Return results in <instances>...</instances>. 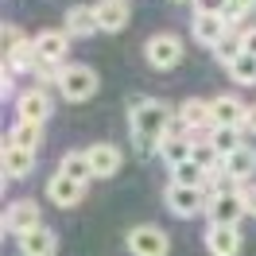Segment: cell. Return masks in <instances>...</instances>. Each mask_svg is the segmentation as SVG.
Segmentation results:
<instances>
[{
  "instance_id": "obj_4",
  "label": "cell",
  "mask_w": 256,
  "mask_h": 256,
  "mask_svg": "<svg viewBox=\"0 0 256 256\" xmlns=\"http://www.w3.org/2000/svg\"><path fill=\"white\" fill-rule=\"evenodd\" d=\"M58 94L66 97V101H90V97L97 94V74L90 70V66H82V62H70L62 66V78H58Z\"/></svg>"
},
{
  "instance_id": "obj_15",
  "label": "cell",
  "mask_w": 256,
  "mask_h": 256,
  "mask_svg": "<svg viewBox=\"0 0 256 256\" xmlns=\"http://www.w3.org/2000/svg\"><path fill=\"white\" fill-rule=\"evenodd\" d=\"M206 248H210V256H237L240 252L237 225H210L206 229Z\"/></svg>"
},
{
  "instance_id": "obj_2",
  "label": "cell",
  "mask_w": 256,
  "mask_h": 256,
  "mask_svg": "<svg viewBox=\"0 0 256 256\" xmlns=\"http://www.w3.org/2000/svg\"><path fill=\"white\" fill-rule=\"evenodd\" d=\"M163 202H167V210H171L175 218H198V214H206V206H210V186L171 182V186L163 190Z\"/></svg>"
},
{
  "instance_id": "obj_25",
  "label": "cell",
  "mask_w": 256,
  "mask_h": 256,
  "mask_svg": "<svg viewBox=\"0 0 256 256\" xmlns=\"http://www.w3.org/2000/svg\"><path fill=\"white\" fill-rule=\"evenodd\" d=\"M58 171L70 175V178H78V182H86V178H94V163H90L86 152H66L62 163H58Z\"/></svg>"
},
{
  "instance_id": "obj_23",
  "label": "cell",
  "mask_w": 256,
  "mask_h": 256,
  "mask_svg": "<svg viewBox=\"0 0 256 256\" xmlns=\"http://www.w3.org/2000/svg\"><path fill=\"white\" fill-rule=\"evenodd\" d=\"M210 50H214V58H218L222 66H229L233 58H237V54H244V39H240V28H229V32L218 39V47H210Z\"/></svg>"
},
{
  "instance_id": "obj_5",
  "label": "cell",
  "mask_w": 256,
  "mask_h": 256,
  "mask_svg": "<svg viewBox=\"0 0 256 256\" xmlns=\"http://www.w3.org/2000/svg\"><path fill=\"white\" fill-rule=\"evenodd\" d=\"M248 214L240 190H225V194H210V206H206V218L210 225H237L240 218Z\"/></svg>"
},
{
  "instance_id": "obj_32",
  "label": "cell",
  "mask_w": 256,
  "mask_h": 256,
  "mask_svg": "<svg viewBox=\"0 0 256 256\" xmlns=\"http://www.w3.org/2000/svg\"><path fill=\"white\" fill-rule=\"evenodd\" d=\"M240 39H244V50L256 54V24H252V28H240Z\"/></svg>"
},
{
  "instance_id": "obj_6",
  "label": "cell",
  "mask_w": 256,
  "mask_h": 256,
  "mask_svg": "<svg viewBox=\"0 0 256 256\" xmlns=\"http://www.w3.org/2000/svg\"><path fill=\"white\" fill-rule=\"evenodd\" d=\"M35 225H43V214H39V206H35L32 198L8 202V210H4V233H8V237H24Z\"/></svg>"
},
{
  "instance_id": "obj_13",
  "label": "cell",
  "mask_w": 256,
  "mask_h": 256,
  "mask_svg": "<svg viewBox=\"0 0 256 256\" xmlns=\"http://www.w3.org/2000/svg\"><path fill=\"white\" fill-rule=\"evenodd\" d=\"M97 24L101 32H124L128 20H132V4L128 0H97Z\"/></svg>"
},
{
  "instance_id": "obj_12",
  "label": "cell",
  "mask_w": 256,
  "mask_h": 256,
  "mask_svg": "<svg viewBox=\"0 0 256 256\" xmlns=\"http://www.w3.org/2000/svg\"><path fill=\"white\" fill-rule=\"evenodd\" d=\"M54 248H58V233L47 225H35L20 237V256H54Z\"/></svg>"
},
{
  "instance_id": "obj_8",
  "label": "cell",
  "mask_w": 256,
  "mask_h": 256,
  "mask_svg": "<svg viewBox=\"0 0 256 256\" xmlns=\"http://www.w3.org/2000/svg\"><path fill=\"white\" fill-rule=\"evenodd\" d=\"M50 109H54V101H50V94L43 90V86H32V90H24V94L16 97V116L20 120L43 124V120L50 116Z\"/></svg>"
},
{
  "instance_id": "obj_27",
  "label": "cell",
  "mask_w": 256,
  "mask_h": 256,
  "mask_svg": "<svg viewBox=\"0 0 256 256\" xmlns=\"http://www.w3.org/2000/svg\"><path fill=\"white\" fill-rule=\"evenodd\" d=\"M24 43H28V35L20 32L16 24H4V50H0V54H4V58H12V54L24 47Z\"/></svg>"
},
{
  "instance_id": "obj_34",
  "label": "cell",
  "mask_w": 256,
  "mask_h": 256,
  "mask_svg": "<svg viewBox=\"0 0 256 256\" xmlns=\"http://www.w3.org/2000/svg\"><path fill=\"white\" fill-rule=\"evenodd\" d=\"M178 4H182V0H178Z\"/></svg>"
},
{
  "instance_id": "obj_21",
  "label": "cell",
  "mask_w": 256,
  "mask_h": 256,
  "mask_svg": "<svg viewBox=\"0 0 256 256\" xmlns=\"http://www.w3.org/2000/svg\"><path fill=\"white\" fill-rule=\"evenodd\" d=\"M160 156H163L167 167H175V163H182V160L194 156V140L190 136H163L160 140Z\"/></svg>"
},
{
  "instance_id": "obj_28",
  "label": "cell",
  "mask_w": 256,
  "mask_h": 256,
  "mask_svg": "<svg viewBox=\"0 0 256 256\" xmlns=\"http://www.w3.org/2000/svg\"><path fill=\"white\" fill-rule=\"evenodd\" d=\"M252 12H256V0H229V8H225V20L237 28L240 20H248Z\"/></svg>"
},
{
  "instance_id": "obj_11",
  "label": "cell",
  "mask_w": 256,
  "mask_h": 256,
  "mask_svg": "<svg viewBox=\"0 0 256 256\" xmlns=\"http://www.w3.org/2000/svg\"><path fill=\"white\" fill-rule=\"evenodd\" d=\"M82 194H86V182L62 175V171H54V175H50V182H47V198L54 202V206H62V210H66V206H78Z\"/></svg>"
},
{
  "instance_id": "obj_24",
  "label": "cell",
  "mask_w": 256,
  "mask_h": 256,
  "mask_svg": "<svg viewBox=\"0 0 256 256\" xmlns=\"http://www.w3.org/2000/svg\"><path fill=\"white\" fill-rule=\"evenodd\" d=\"M8 140L20 144V148H28V152H35V148L43 144V124H35V120H16L12 132H8Z\"/></svg>"
},
{
  "instance_id": "obj_17",
  "label": "cell",
  "mask_w": 256,
  "mask_h": 256,
  "mask_svg": "<svg viewBox=\"0 0 256 256\" xmlns=\"http://www.w3.org/2000/svg\"><path fill=\"white\" fill-rule=\"evenodd\" d=\"M222 171L225 175H233L237 182H248V178L256 175V148L252 144H240L237 152H229L222 160Z\"/></svg>"
},
{
  "instance_id": "obj_19",
  "label": "cell",
  "mask_w": 256,
  "mask_h": 256,
  "mask_svg": "<svg viewBox=\"0 0 256 256\" xmlns=\"http://www.w3.org/2000/svg\"><path fill=\"white\" fill-rule=\"evenodd\" d=\"M229 28H233V24L225 16H194L190 35H194V43H202V47H218V39H222Z\"/></svg>"
},
{
  "instance_id": "obj_14",
  "label": "cell",
  "mask_w": 256,
  "mask_h": 256,
  "mask_svg": "<svg viewBox=\"0 0 256 256\" xmlns=\"http://www.w3.org/2000/svg\"><path fill=\"white\" fill-rule=\"evenodd\" d=\"M90 163H94V178H112L116 171H120V163H124V156H120V148L116 144H90Z\"/></svg>"
},
{
  "instance_id": "obj_30",
  "label": "cell",
  "mask_w": 256,
  "mask_h": 256,
  "mask_svg": "<svg viewBox=\"0 0 256 256\" xmlns=\"http://www.w3.org/2000/svg\"><path fill=\"white\" fill-rule=\"evenodd\" d=\"M0 94L4 97H16V66L4 58V74H0Z\"/></svg>"
},
{
  "instance_id": "obj_26",
  "label": "cell",
  "mask_w": 256,
  "mask_h": 256,
  "mask_svg": "<svg viewBox=\"0 0 256 256\" xmlns=\"http://www.w3.org/2000/svg\"><path fill=\"white\" fill-rule=\"evenodd\" d=\"M225 70H229V78L240 82V86H256V54H248V50H244V54H237V58L225 66Z\"/></svg>"
},
{
  "instance_id": "obj_22",
  "label": "cell",
  "mask_w": 256,
  "mask_h": 256,
  "mask_svg": "<svg viewBox=\"0 0 256 256\" xmlns=\"http://www.w3.org/2000/svg\"><path fill=\"white\" fill-rule=\"evenodd\" d=\"M240 136H244V128H237V124H214V132H210V144L218 148V152H222V160H225L229 152H237V148L244 144Z\"/></svg>"
},
{
  "instance_id": "obj_16",
  "label": "cell",
  "mask_w": 256,
  "mask_h": 256,
  "mask_svg": "<svg viewBox=\"0 0 256 256\" xmlns=\"http://www.w3.org/2000/svg\"><path fill=\"white\" fill-rule=\"evenodd\" d=\"M35 50H39V58H47V62H58L66 66V54H70V35L66 32H39L35 35Z\"/></svg>"
},
{
  "instance_id": "obj_9",
  "label": "cell",
  "mask_w": 256,
  "mask_h": 256,
  "mask_svg": "<svg viewBox=\"0 0 256 256\" xmlns=\"http://www.w3.org/2000/svg\"><path fill=\"white\" fill-rule=\"evenodd\" d=\"M0 163H4V182H12V178H28V175L35 171V152H28V148H20V144H12V140L4 136Z\"/></svg>"
},
{
  "instance_id": "obj_18",
  "label": "cell",
  "mask_w": 256,
  "mask_h": 256,
  "mask_svg": "<svg viewBox=\"0 0 256 256\" xmlns=\"http://www.w3.org/2000/svg\"><path fill=\"white\" fill-rule=\"evenodd\" d=\"M210 112H214V124H237L244 128V112H248V105L240 101V97L233 94H222L210 101Z\"/></svg>"
},
{
  "instance_id": "obj_29",
  "label": "cell",
  "mask_w": 256,
  "mask_h": 256,
  "mask_svg": "<svg viewBox=\"0 0 256 256\" xmlns=\"http://www.w3.org/2000/svg\"><path fill=\"white\" fill-rule=\"evenodd\" d=\"M194 4V16H225L229 0H190Z\"/></svg>"
},
{
  "instance_id": "obj_7",
  "label": "cell",
  "mask_w": 256,
  "mask_h": 256,
  "mask_svg": "<svg viewBox=\"0 0 256 256\" xmlns=\"http://www.w3.org/2000/svg\"><path fill=\"white\" fill-rule=\"evenodd\" d=\"M167 233L160 225H136L128 233V252L132 256H167Z\"/></svg>"
},
{
  "instance_id": "obj_10",
  "label": "cell",
  "mask_w": 256,
  "mask_h": 256,
  "mask_svg": "<svg viewBox=\"0 0 256 256\" xmlns=\"http://www.w3.org/2000/svg\"><path fill=\"white\" fill-rule=\"evenodd\" d=\"M62 32L70 35V39H90L94 32H101L97 8H90V4H74V8L66 12V20H62Z\"/></svg>"
},
{
  "instance_id": "obj_33",
  "label": "cell",
  "mask_w": 256,
  "mask_h": 256,
  "mask_svg": "<svg viewBox=\"0 0 256 256\" xmlns=\"http://www.w3.org/2000/svg\"><path fill=\"white\" fill-rule=\"evenodd\" d=\"M244 132L256 136V105H248V112H244Z\"/></svg>"
},
{
  "instance_id": "obj_20",
  "label": "cell",
  "mask_w": 256,
  "mask_h": 256,
  "mask_svg": "<svg viewBox=\"0 0 256 256\" xmlns=\"http://www.w3.org/2000/svg\"><path fill=\"white\" fill-rule=\"evenodd\" d=\"M171 182H182V186H206L210 182V167H202V163L194 160H182L171 167Z\"/></svg>"
},
{
  "instance_id": "obj_31",
  "label": "cell",
  "mask_w": 256,
  "mask_h": 256,
  "mask_svg": "<svg viewBox=\"0 0 256 256\" xmlns=\"http://www.w3.org/2000/svg\"><path fill=\"white\" fill-rule=\"evenodd\" d=\"M240 198L248 206V218H256V182H240Z\"/></svg>"
},
{
  "instance_id": "obj_3",
  "label": "cell",
  "mask_w": 256,
  "mask_h": 256,
  "mask_svg": "<svg viewBox=\"0 0 256 256\" xmlns=\"http://www.w3.org/2000/svg\"><path fill=\"white\" fill-rule=\"evenodd\" d=\"M144 58L152 70H175L178 62H182V39L171 32H160V35H152L144 43Z\"/></svg>"
},
{
  "instance_id": "obj_1",
  "label": "cell",
  "mask_w": 256,
  "mask_h": 256,
  "mask_svg": "<svg viewBox=\"0 0 256 256\" xmlns=\"http://www.w3.org/2000/svg\"><path fill=\"white\" fill-rule=\"evenodd\" d=\"M132 144L140 156L160 152V140L167 136V124L175 120V109L167 101H152V97H132Z\"/></svg>"
}]
</instances>
